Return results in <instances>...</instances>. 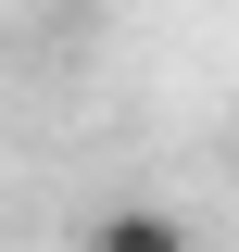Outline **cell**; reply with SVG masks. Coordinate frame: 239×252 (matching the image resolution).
<instances>
[{
	"label": "cell",
	"instance_id": "cell-1",
	"mask_svg": "<svg viewBox=\"0 0 239 252\" xmlns=\"http://www.w3.org/2000/svg\"><path fill=\"white\" fill-rule=\"evenodd\" d=\"M89 252H202V240H189V215H164V202H114V215L89 227Z\"/></svg>",
	"mask_w": 239,
	"mask_h": 252
}]
</instances>
